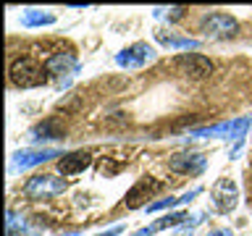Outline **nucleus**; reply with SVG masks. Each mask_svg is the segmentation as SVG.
<instances>
[{
    "instance_id": "14",
    "label": "nucleus",
    "mask_w": 252,
    "mask_h": 236,
    "mask_svg": "<svg viewBox=\"0 0 252 236\" xmlns=\"http://www.w3.org/2000/svg\"><path fill=\"white\" fill-rule=\"evenodd\" d=\"M53 21V16H47V13H29L27 19H24V24H50Z\"/></svg>"
},
{
    "instance_id": "11",
    "label": "nucleus",
    "mask_w": 252,
    "mask_h": 236,
    "mask_svg": "<svg viewBox=\"0 0 252 236\" xmlns=\"http://www.w3.org/2000/svg\"><path fill=\"white\" fill-rule=\"evenodd\" d=\"M181 220H187L184 212H173V215H165V218H160V220H155L153 226L142 228V231H137L134 236H153V234L163 231V228H168V226H176V223H181Z\"/></svg>"
},
{
    "instance_id": "9",
    "label": "nucleus",
    "mask_w": 252,
    "mask_h": 236,
    "mask_svg": "<svg viewBox=\"0 0 252 236\" xmlns=\"http://www.w3.org/2000/svg\"><path fill=\"white\" fill-rule=\"evenodd\" d=\"M150 58H153V47L139 42V45L129 47V50H124L116 60H118V66H142V63H147Z\"/></svg>"
},
{
    "instance_id": "6",
    "label": "nucleus",
    "mask_w": 252,
    "mask_h": 236,
    "mask_svg": "<svg viewBox=\"0 0 252 236\" xmlns=\"http://www.w3.org/2000/svg\"><path fill=\"white\" fill-rule=\"evenodd\" d=\"M158 189H160V184H158L155 178H150V176L147 178H139L137 184L131 186V192L126 194V207H139V205L145 202L147 197H153Z\"/></svg>"
},
{
    "instance_id": "10",
    "label": "nucleus",
    "mask_w": 252,
    "mask_h": 236,
    "mask_svg": "<svg viewBox=\"0 0 252 236\" xmlns=\"http://www.w3.org/2000/svg\"><path fill=\"white\" fill-rule=\"evenodd\" d=\"M74 58H71L68 53H58V55H53L50 60H47V66L45 71L47 74H53V76H63V74H68V71H74Z\"/></svg>"
},
{
    "instance_id": "3",
    "label": "nucleus",
    "mask_w": 252,
    "mask_h": 236,
    "mask_svg": "<svg viewBox=\"0 0 252 236\" xmlns=\"http://www.w3.org/2000/svg\"><path fill=\"white\" fill-rule=\"evenodd\" d=\"M24 192L29 197H37V200H42V197H55V194L66 192V181L55 178V176H34V178L27 181Z\"/></svg>"
},
{
    "instance_id": "12",
    "label": "nucleus",
    "mask_w": 252,
    "mask_h": 236,
    "mask_svg": "<svg viewBox=\"0 0 252 236\" xmlns=\"http://www.w3.org/2000/svg\"><path fill=\"white\" fill-rule=\"evenodd\" d=\"M58 152H55V149H42V152H19L16 155V163L21 165V168H29V165H37V163H45L47 157H55Z\"/></svg>"
},
{
    "instance_id": "8",
    "label": "nucleus",
    "mask_w": 252,
    "mask_h": 236,
    "mask_svg": "<svg viewBox=\"0 0 252 236\" xmlns=\"http://www.w3.org/2000/svg\"><path fill=\"white\" fill-rule=\"evenodd\" d=\"M90 152H68V155H61L58 160V171L63 173V176H74V173L84 171L87 165H90Z\"/></svg>"
},
{
    "instance_id": "1",
    "label": "nucleus",
    "mask_w": 252,
    "mask_h": 236,
    "mask_svg": "<svg viewBox=\"0 0 252 236\" xmlns=\"http://www.w3.org/2000/svg\"><path fill=\"white\" fill-rule=\"evenodd\" d=\"M45 74L47 71L32 58H16L11 63V82L16 87H21V89H32V87L45 84V79H47Z\"/></svg>"
},
{
    "instance_id": "13",
    "label": "nucleus",
    "mask_w": 252,
    "mask_h": 236,
    "mask_svg": "<svg viewBox=\"0 0 252 236\" xmlns=\"http://www.w3.org/2000/svg\"><path fill=\"white\" fill-rule=\"evenodd\" d=\"M32 134H34V137H37V134H42V139H58V137H63V129H61V123L55 121V118H47V121L39 123Z\"/></svg>"
},
{
    "instance_id": "4",
    "label": "nucleus",
    "mask_w": 252,
    "mask_h": 236,
    "mask_svg": "<svg viewBox=\"0 0 252 236\" xmlns=\"http://www.w3.org/2000/svg\"><path fill=\"white\" fill-rule=\"evenodd\" d=\"M176 66L184 71L187 76H192V79H205V76L213 74V63L205 58V55H200V53H184V55H179Z\"/></svg>"
},
{
    "instance_id": "7",
    "label": "nucleus",
    "mask_w": 252,
    "mask_h": 236,
    "mask_svg": "<svg viewBox=\"0 0 252 236\" xmlns=\"http://www.w3.org/2000/svg\"><path fill=\"white\" fill-rule=\"evenodd\" d=\"M213 197H216V205L218 210H231L236 205V186L231 184V178H220L216 181V186H213Z\"/></svg>"
},
{
    "instance_id": "2",
    "label": "nucleus",
    "mask_w": 252,
    "mask_h": 236,
    "mask_svg": "<svg viewBox=\"0 0 252 236\" xmlns=\"http://www.w3.org/2000/svg\"><path fill=\"white\" fill-rule=\"evenodd\" d=\"M236 29H239V24L228 13H210L200 24L202 37H208V39H231L236 34Z\"/></svg>"
},
{
    "instance_id": "15",
    "label": "nucleus",
    "mask_w": 252,
    "mask_h": 236,
    "mask_svg": "<svg viewBox=\"0 0 252 236\" xmlns=\"http://www.w3.org/2000/svg\"><path fill=\"white\" fill-rule=\"evenodd\" d=\"M116 234H121V226L110 228V231H105V234H97V236H116Z\"/></svg>"
},
{
    "instance_id": "5",
    "label": "nucleus",
    "mask_w": 252,
    "mask_h": 236,
    "mask_svg": "<svg viewBox=\"0 0 252 236\" xmlns=\"http://www.w3.org/2000/svg\"><path fill=\"white\" fill-rule=\"evenodd\" d=\"M168 168L173 173H184V176H197L205 168V157L200 152H179L168 160Z\"/></svg>"
},
{
    "instance_id": "16",
    "label": "nucleus",
    "mask_w": 252,
    "mask_h": 236,
    "mask_svg": "<svg viewBox=\"0 0 252 236\" xmlns=\"http://www.w3.org/2000/svg\"><path fill=\"white\" fill-rule=\"evenodd\" d=\"M210 236H231L228 231H216V234H210Z\"/></svg>"
}]
</instances>
